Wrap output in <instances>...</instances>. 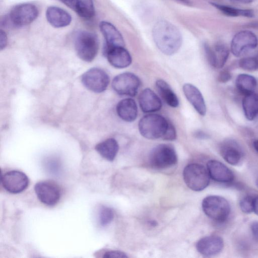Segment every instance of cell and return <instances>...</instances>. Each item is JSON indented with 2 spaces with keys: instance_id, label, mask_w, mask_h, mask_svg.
I'll list each match as a JSON object with an SVG mask.
<instances>
[{
  "instance_id": "obj_1",
  "label": "cell",
  "mask_w": 258,
  "mask_h": 258,
  "mask_svg": "<svg viewBox=\"0 0 258 258\" xmlns=\"http://www.w3.org/2000/svg\"><path fill=\"white\" fill-rule=\"evenodd\" d=\"M152 37L158 48L168 55L177 52L182 43L179 30L166 20H160L155 24L152 29Z\"/></svg>"
},
{
  "instance_id": "obj_32",
  "label": "cell",
  "mask_w": 258,
  "mask_h": 258,
  "mask_svg": "<svg viewBox=\"0 0 258 258\" xmlns=\"http://www.w3.org/2000/svg\"><path fill=\"white\" fill-rule=\"evenodd\" d=\"M103 257L106 258H123L127 257V255L122 251L118 250H109L106 251L104 253Z\"/></svg>"
},
{
  "instance_id": "obj_4",
  "label": "cell",
  "mask_w": 258,
  "mask_h": 258,
  "mask_svg": "<svg viewBox=\"0 0 258 258\" xmlns=\"http://www.w3.org/2000/svg\"><path fill=\"white\" fill-rule=\"evenodd\" d=\"M183 177L186 185L194 191H201L210 183V176L207 169L198 163H191L183 169Z\"/></svg>"
},
{
  "instance_id": "obj_16",
  "label": "cell",
  "mask_w": 258,
  "mask_h": 258,
  "mask_svg": "<svg viewBox=\"0 0 258 258\" xmlns=\"http://www.w3.org/2000/svg\"><path fill=\"white\" fill-rule=\"evenodd\" d=\"M207 170L210 177L217 182L228 183L233 181V172L221 162L211 160L207 164Z\"/></svg>"
},
{
  "instance_id": "obj_7",
  "label": "cell",
  "mask_w": 258,
  "mask_h": 258,
  "mask_svg": "<svg viewBox=\"0 0 258 258\" xmlns=\"http://www.w3.org/2000/svg\"><path fill=\"white\" fill-rule=\"evenodd\" d=\"M38 13L35 5L30 3L21 4L11 10L8 20L12 25L21 27L31 23L36 19Z\"/></svg>"
},
{
  "instance_id": "obj_22",
  "label": "cell",
  "mask_w": 258,
  "mask_h": 258,
  "mask_svg": "<svg viewBox=\"0 0 258 258\" xmlns=\"http://www.w3.org/2000/svg\"><path fill=\"white\" fill-rule=\"evenodd\" d=\"M59 1L84 19H90L94 16L95 8L92 0Z\"/></svg>"
},
{
  "instance_id": "obj_5",
  "label": "cell",
  "mask_w": 258,
  "mask_h": 258,
  "mask_svg": "<svg viewBox=\"0 0 258 258\" xmlns=\"http://www.w3.org/2000/svg\"><path fill=\"white\" fill-rule=\"evenodd\" d=\"M202 209L210 218L217 222H223L228 217L230 207L228 202L219 196H209L202 202Z\"/></svg>"
},
{
  "instance_id": "obj_10",
  "label": "cell",
  "mask_w": 258,
  "mask_h": 258,
  "mask_svg": "<svg viewBox=\"0 0 258 258\" xmlns=\"http://www.w3.org/2000/svg\"><path fill=\"white\" fill-rule=\"evenodd\" d=\"M81 81L84 86L88 90L95 93H101L106 89L110 79L108 74L104 70L93 68L83 74Z\"/></svg>"
},
{
  "instance_id": "obj_12",
  "label": "cell",
  "mask_w": 258,
  "mask_h": 258,
  "mask_svg": "<svg viewBox=\"0 0 258 258\" xmlns=\"http://www.w3.org/2000/svg\"><path fill=\"white\" fill-rule=\"evenodd\" d=\"M4 188L12 194L24 191L28 186L29 179L23 172L12 170L5 173L1 177Z\"/></svg>"
},
{
  "instance_id": "obj_24",
  "label": "cell",
  "mask_w": 258,
  "mask_h": 258,
  "mask_svg": "<svg viewBox=\"0 0 258 258\" xmlns=\"http://www.w3.org/2000/svg\"><path fill=\"white\" fill-rule=\"evenodd\" d=\"M95 150L103 158L112 161L117 154L119 146L116 140L109 138L96 145Z\"/></svg>"
},
{
  "instance_id": "obj_6",
  "label": "cell",
  "mask_w": 258,
  "mask_h": 258,
  "mask_svg": "<svg viewBox=\"0 0 258 258\" xmlns=\"http://www.w3.org/2000/svg\"><path fill=\"white\" fill-rule=\"evenodd\" d=\"M177 157L174 148L169 144H160L154 147L149 155V162L154 168L162 169L176 164Z\"/></svg>"
},
{
  "instance_id": "obj_13",
  "label": "cell",
  "mask_w": 258,
  "mask_h": 258,
  "mask_svg": "<svg viewBox=\"0 0 258 258\" xmlns=\"http://www.w3.org/2000/svg\"><path fill=\"white\" fill-rule=\"evenodd\" d=\"M203 47L207 59L212 67L220 69L224 66L229 54L226 46L218 43L212 47L207 43H204Z\"/></svg>"
},
{
  "instance_id": "obj_25",
  "label": "cell",
  "mask_w": 258,
  "mask_h": 258,
  "mask_svg": "<svg viewBox=\"0 0 258 258\" xmlns=\"http://www.w3.org/2000/svg\"><path fill=\"white\" fill-rule=\"evenodd\" d=\"M156 87L160 96L169 106L172 107L178 106V98L166 82L159 79L156 82Z\"/></svg>"
},
{
  "instance_id": "obj_40",
  "label": "cell",
  "mask_w": 258,
  "mask_h": 258,
  "mask_svg": "<svg viewBox=\"0 0 258 258\" xmlns=\"http://www.w3.org/2000/svg\"><path fill=\"white\" fill-rule=\"evenodd\" d=\"M253 147H254V148L255 149V150L258 153V141L257 140L253 142Z\"/></svg>"
},
{
  "instance_id": "obj_37",
  "label": "cell",
  "mask_w": 258,
  "mask_h": 258,
  "mask_svg": "<svg viewBox=\"0 0 258 258\" xmlns=\"http://www.w3.org/2000/svg\"><path fill=\"white\" fill-rule=\"evenodd\" d=\"M253 212L258 215V197L253 200Z\"/></svg>"
},
{
  "instance_id": "obj_39",
  "label": "cell",
  "mask_w": 258,
  "mask_h": 258,
  "mask_svg": "<svg viewBox=\"0 0 258 258\" xmlns=\"http://www.w3.org/2000/svg\"><path fill=\"white\" fill-rule=\"evenodd\" d=\"M238 1L244 3V4H249L252 2L254 0H237Z\"/></svg>"
},
{
  "instance_id": "obj_30",
  "label": "cell",
  "mask_w": 258,
  "mask_h": 258,
  "mask_svg": "<svg viewBox=\"0 0 258 258\" xmlns=\"http://www.w3.org/2000/svg\"><path fill=\"white\" fill-rule=\"evenodd\" d=\"M239 67L246 71L258 70V56H250L241 58L239 61Z\"/></svg>"
},
{
  "instance_id": "obj_26",
  "label": "cell",
  "mask_w": 258,
  "mask_h": 258,
  "mask_svg": "<svg viewBox=\"0 0 258 258\" xmlns=\"http://www.w3.org/2000/svg\"><path fill=\"white\" fill-rule=\"evenodd\" d=\"M242 107L245 117L252 120L258 115V94L252 92L244 95Z\"/></svg>"
},
{
  "instance_id": "obj_14",
  "label": "cell",
  "mask_w": 258,
  "mask_h": 258,
  "mask_svg": "<svg viewBox=\"0 0 258 258\" xmlns=\"http://www.w3.org/2000/svg\"><path fill=\"white\" fill-rule=\"evenodd\" d=\"M224 247L223 239L217 235H210L200 239L197 243V250L203 255L210 256L220 253Z\"/></svg>"
},
{
  "instance_id": "obj_29",
  "label": "cell",
  "mask_w": 258,
  "mask_h": 258,
  "mask_svg": "<svg viewBox=\"0 0 258 258\" xmlns=\"http://www.w3.org/2000/svg\"><path fill=\"white\" fill-rule=\"evenodd\" d=\"M114 218L113 210L108 207L102 206L99 212V220L100 224L106 226L109 224Z\"/></svg>"
},
{
  "instance_id": "obj_3",
  "label": "cell",
  "mask_w": 258,
  "mask_h": 258,
  "mask_svg": "<svg viewBox=\"0 0 258 258\" xmlns=\"http://www.w3.org/2000/svg\"><path fill=\"white\" fill-rule=\"evenodd\" d=\"M74 45L78 56L86 62H91L94 59L99 49L97 36L86 31H81L76 34Z\"/></svg>"
},
{
  "instance_id": "obj_17",
  "label": "cell",
  "mask_w": 258,
  "mask_h": 258,
  "mask_svg": "<svg viewBox=\"0 0 258 258\" xmlns=\"http://www.w3.org/2000/svg\"><path fill=\"white\" fill-rule=\"evenodd\" d=\"M100 29L106 41L104 50L115 47H124L123 36L113 24L102 21L100 23Z\"/></svg>"
},
{
  "instance_id": "obj_15",
  "label": "cell",
  "mask_w": 258,
  "mask_h": 258,
  "mask_svg": "<svg viewBox=\"0 0 258 258\" xmlns=\"http://www.w3.org/2000/svg\"><path fill=\"white\" fill-rule=\"evenodd\" d=\"M104 54L109 63L116 68H126L132 61L130 52L124 47H115L105 49Z\"/></svg>"
},
{
  "instance_id": "obj_8",
  "label": "cell",
  "mask_w": 258,
  "mask_h": 258,
  "mask_svg": "<svg viewBox=\"0 0 258 258\" xmlns=\"http://www.w3.org/2000/svg\"><path fill=\"white\" fill-rule=\"evenodd\" d=\"M140 79L133 73H123L114 78L112 87L114 91L120 95L135 96L140 87Z\"/></svg>"
},
{
  "instance_id": "obj_34",
  "label": "cell",
  "mask_w": 258,
  "mask_h": 258,
  "mask_svg": "<svg viewBox=\"0 0 258 258\" xmlns=\"http://www.w3.org/2000/svg\"><path fill=\"white\" fill-rule=\"evenodd\" d=\"M7 36L5 32L2 29L0 31V48L2 50L7 45Z\"/></svg>"
},
{
  "instance_id": "obj_27",
  "label": "cell",
  "mask_w": 258,
  "mask_h": 258,
  "mask_svg": "<svg viewBox=\"0 0 258 258\" xmlns=\"http://www.w3.org/2000/svg\"><path fill=\"white\" fill-rule=\"evenodd\" d=\"M235 84L238 90L245 95L253 92L256 88L257 82L253 76L242 74L237 76Z\"/></svg>"
},
{
  "instance_id": "obj_9",
  "label": "cell",
  "mask_w": 258,
  "mask_h": 258,
  "mask_svg": "<svg viewBox=\"0 0 258 258\" xmlns=\"http://www.w3.org/2000/svg\"><path fill=\"white\" fill-rule=\"evenodd\" d=\"M258 44L256 36L249 30L237 33L231 43V51L235 56L239 57L255 49Z\"/></svg>"
},
{
  "instance_id": "obj_35",
  "label": "cell",
  "mask_w": 258,
  "mask_h": 258,
  "mask_svg": "<svg viewBox=\"0 0 258 258\" xmlns=\"http://www.w3.org/2000/svg\"><path fill=\"white\" fill-rule=\"evenodd\" d=\"M250 229L253 238L258 241V221L252 222L250 225Z\"/></svg>"
},
{
  "instance_id": "obj_33",
  "label": "cell",
  "mask_w": 258,
  "mask_h": 258,
  "mask_svg": "<svg viewBox=\"0 0 258 258\" xmlns=\"http://www.w3.org/2000/svg\"><path fill=\"white\" fill-rule=\"evenodd\" d=\"M231 78V75L227 71H223L219 75L218 80L221 83H226Z\"/></svg>"
},
{
  "instance_id": "obj_19",
  "label": "cell",
  "mask_w": 258,
  "mask_h": 258,
  "mask_svg": "<svg viewBox=\"0 0 258 258\" xmlns=\"http://www.w3.org/2000/svg\"><path fill=\"white\" fill-rule=\"evenodd\" d=\"M183 93L188 101L202 116L206 113V105L200 91L194 85L186 83L183 86Z\"/></svg>"
},
{
  "instance_id": "obj_11",
  "label": "cell",
  "mask_w": 258,
  "mask_h": 258,
  "mask_svg": "<svg viewBox=\"0 0 258 258\" xmlns=\"http://www.w3.org/2000/svg\"><path fill=\"white\" fill-rule=\"evenodd\" d=\"M34 190L39 200L47 206H53L59 201L61 196L60 188L54 182L41 181L35 184Z\"/></svg>"
},
{
  "instance_id": "obj_21",
  "label": "cell",
  "mask_w": 258,
  "mask_h": 258,
  "mask_svg": "<svg viewBox=\"0 0 258 258\" xmlns=\"http://www.w3.org/2000/svg\"><path fill=\"white\" fill-rule=\"evenodd\" d=\"M46 17L49 24L56 28L67 26L72 21L71 16L67 11L54 6L47 9Z\"/></svg>"
},
{
  "instance_id": "obj_36",
  "label": "cell",
  "mask_w": 258,
  "mask_h": 258,
  "mask_svg": "<svg viewBox=\"0 0 258 258\" xmlns=\"http://www.w3.org/2000/svg\"><path fill=\"white\" fill-rule=\"evenodd\" d=\"M194 136L195 138L199 139H205L208 138V135L205 132L202 131H197L194 133Z\"/></svg>"
},
{
  "instance_id": "obj_31",
  "label": "cell",
  "mask_w": 258,
  "mask_h": 258,
  "mask_svg": "<svg viewBox=\"0 0 258 258\" xmlns=\"http://www.w3.org/2000/svg\"><path fill=\"white\" fill-rule=\"evenodd\" d=\"M253 200L250 196H246L240 200L239 206L243 213L250 214L253 212Z\"/></svg>"
},
{
  "instance_id": "obj_18",
  "label": "cell",
  "mask_w": 258,
  "mask_h": 258,
  "mask_svg": "<svg viewBox=\"0 0 258 258\" xmlns=\"http://www.w3.org/2000/svg\"><path fill=\"white\" fill-rule=\"evenodd\" d=\"M220 152L223 159L232 165H238L243 155L239 145L232 140H226L223 142L220 147Z\"/></svg>"
},
{
  "instance_id": "obj_20",
  "label": "cell",
  "mask_w": 258,
  "mask_h": 258,
  "mask_svg": "<svg viewBox=\"0 0 258 258\" xmlns=\"http://www.w3.org/2000/svg\"><path fill=\"white\" fill-rule=\"evenodd\" d=\"M141 109L145 113L157 111L162 107V102L159 97L150 89L143 90L139 97Z\"/></svg>"
},
{
  "instance_id": "obj_2",
  "label": "cell",
  "mask_w": 258,
  "mask_h": 258,
  "mask_svg": "<svg viewBox=\"0 0 258 258\" xmlns=\"http://www.w3.org/2000/svg\"><path fill=\"white\" fill-rule=\"evenodd\" d=\"M170 121L161 115L150 114L143 116L139 121L138 127L144 138L155 140H164Z\"/></svg>"
},
{
  "instance_id": "obj_41",
  "label": "cell",
  "mask_w": 258,
  "mask_h": 258,
  "mask_svg": "<svg viewBox=\"0 0 258 258\" xmlns=\"http://www.w3.org/2000/svg\"><path fill=\"white\" fill-rule=\"evenodd\" d=\"M256 185L258 187V178H257L256 180Z\"/></svg>"
},
{
  "instance_id": "obj_28",
  "label": "cell",
  "mask_w": 258,
  "mask_h": 258,
  "mask_svg": "<svg viewBox=\"0 0 258 258\" xmlns=\"http://www.w3.org/2000/svg\"><path fill=\"white\" fill-rule=\"evenodd\" d=\"M210 4L223 14L228 16L237 17L240 16L246 17L254 16L253 12L251 10L237 9L214 2H211Z\"/></svg>"
},
{
  "instance_id": "obj_38",
  "label": "cell",
  "mask_w": 258,
  "mask_h": 258,
  "mask_svg": "<svg viewBox=\"0 0 258 258\" xmlns=\"http://www.w3.org/2000/svg\"><path fill=\"white\" fill-rule=\"evenodd\" d=\"M178 3H180L183 5L188 6H192V3L190 0H175Z\"/></svg>"
},
{
  "instance_id": "obj_23",
  "label": "cell",
  "mask_w": 258,
  "mask_h": 258,
  "mask_svg": "<svg viewBox=\"0 0 258 258\" xmlns=\"http://www.w3.org/2000/svg\"><path fill=\"white\" fill-rule=\"evenodd\" d=\"M118 116L126 122H133L138 115V107L135 101L131 98H125L120 101L116 108Z\"/></svg>"
}]
</instances>
